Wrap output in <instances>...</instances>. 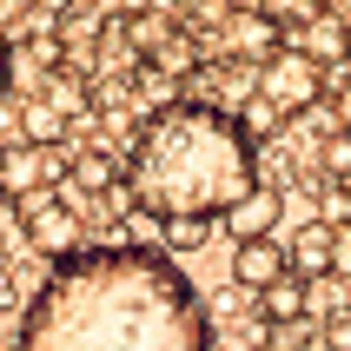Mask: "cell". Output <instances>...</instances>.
Returning a JSON list of instances; mask_svg holds the SVG:
<instances>
[{"label":"cell","instance_id":"cell-7","mask_svg":"<svg viewBox=\"0 0 351 351\" xmlns=\"http://www.w3.org/2000/svg\"><path fill=\"white\" fill-rule=\"evenodd\" d=\"M66 173V153L60 146H27V139H7V153H0V186H7V199H27L40 193V186H53V179Z\"/></svg>","mask_w":351,"mask_h":351},{"label":"cell","instance_id":"cell-12","mask_svg":"<svg viewBox=\"0 0 351 351\" xmlns=\"http://www.w3.org/2000/svg\"><path fill=\"white\" fill-rule=\"evenodd\" d=\"M66 179H73L86 199L113 193L119 186V153H106V146H86V153H66Z\"/></svg>","mask_w":351,"mask_h":351},{"label":"cell","instance_id":"cell-20","mask_svg":"<svg viewBox=\"0 0 351 351\" xmlns=\"http://www.w3.org/2000/svg\"><path fill=\"white\" fill-rule=\"evenodd\" d=\"M332 113H338V133H351V80L338 86V99H332Z\"/></svg>","mask_w":351,"mask_h":351},{"label":"cell","instance_id":"cell-13","mask_svg":"<svg viewBox=\"0 0 351 351\" xmlns=\"http://www.w3.org/2000/svg\"><path fill=\"white\" fill-rule=\"evenodd\" d=\"M20 139L27 146H66V113L53 99H20Z\"/></svg>","mask_w":351,"mask_h":351},{"label":"cell","instance_id":"cell-14","mask_svg":"<svg viewBox=\"0 0 351 351\" xmlns=\"http://www.w3.org/2000/svg\"><path fill=\"white\" fill-rule=\"evenodd\" d=\"M206 239H213V219H159V252H173V258L199 252Z\"/></svg>","mask_w":351,"mask_h":351},{"label":"cell","instance_id":"cell-5","mask_svg":"<svg viewBox=\"0 0 351 351\" xmlns=\"http://www.w3.org/2000/svg\"><path fill=\"white\" fill-rule=\"evenodd\" d=\"M219 47L239 60V66H258V60H272L285 47V27H278L265 7H232V14H219Z\"/></svg>","mask_w":351,"mask_h":351},{"label":"cell","instance_id":"cell-17","mask_svg":"<svg viewBox=\"0 0 351 351\" xmlns=\"http://www.w3.org/2000/svg\"><path fill=\"white\" fill-rule=\"evenodd\" d=\"M47 99H53L60 113H80L86 106V73H53L47 80Z\"/></svg>","mask_w":351,"mask_h":351},{"label":"cell","instance_id":"cell-11","mask_svg":"<svg viewBox=\"0 0 351 351\" xmlns=\"http://www.w3.org/2000/svg\"><path fill=\"white\" fill-rule=\"evenodd\" d=\"M258 318H265V325H305V318H312V278H298V272L272 278V285L258 292Z\"/></svg>","mask_w":351,"mask_h":351},{"label":"cell","instance_id":"cell-4","mask_svg":"<svg viewBox=\"0 0 351 351\" xmlns=\"http://www.w3.org/2000/svg\"><path fill=\"white\" fill-rule=\"evenodd\" d=\"M14 219H20V239H27L40 258H66V252H80V213H73L60 193H47V186L20 199Z\"/></svg>","mask_w":351,"mask_h":351},{"label":"cell","instance_id":"cell-24","mask_svg":"<svg viewBox=\"0 0 351 351\" xmlns=\"http://www.w3.org/2000/svg\"><path fill=\"white\" fill-rule=\"evenodd\" d=\"M345 60H351V20H345Z\"/></svg>","mask_w":351,"mask_h":351},{"label":"cell","instance_id":"cell-21","mask_svg":"<svg viewBox=\"0 0 351 351\" xmlns=\"http://www.w3.org/2000/svg\"><path fill=\"white\" fill-rule=\"evenodd\" d=\"M7 86H14V47H7V34H0V99H7Z\"/></svg>","mask_w":351,"mask_h":351},{"label":"cell","instance_id":"cell-18","mask_svg":"<svg viewBox=\"0 0 351 351\" xmlns=\"http://www.w3.org/2000/svg\"><path fill=\"white\" fill-rule=\"evenodd\" d=\"M332 278H351V232L338 226V245H332Z\"/></svg>","mask_w":351,"mask_h":351},{"label":"cell","instance_id":"cell-19","mask_svg":"<svg viewBox=\"0 0 351 351\" xmlns=\"http://www.w3.org/2000/svg\"><path fill=\"white\" fill-rule=\"evenodd\" d=\"M332 226H345V232H351V179L332 193Z\"/></svg>","mask_w":351,"mask_h":351},{"label":"cell","instance_id":"cell-2","mask_svg":"<svg viewBox=\"0 0 351 351\" xmlns=\"http://www.w3.org/2000/svg\"><path fill=\"white\" fill-rule=\"evenodd\" d=\"M126 206L139 219H213L258 179V139L219 99H166L126 146Z\"/></svg>","mask_w":351,"mask_h":351},{"label":"cell","instance_id":"cell-3","mask_svg":"<svg viewBox=\"0 0 351 351\" xmlns=\"http://www.w3.org/2000/svg\"><path fill=\"white\" fill-rule=\"evenodd\" d=\"M252 99L278 119V126H285V119H305L318 99H325V66H312L298 47H278L272 60H258V73H252Z\"/></svg>","mask_w":351,"mask_h":351},{"label":"cell","instance_id":"cell-16","mask_svg":"<svg viewBox=\"0 0 351 351\" xmlns=\"http://www.w3.org/2000/svg\"><path fill=\"white\" fill-rule=\"evenodd\" d=\"M318 173L332 179V186H345V179H351V133H332L325 146H318Z\"/></svg>","mask_w":351,"mask_h":351},{"label":"cell","instance_id":"cell-1","mask_svg":"<svg viewBox=\"0 0 351 351\" xmlns=\"http://www.w3.org/2000/svg\"><path fill=\"white\" fill-rule=\"evenodd\" d=\"M14 351H213V312L159 245H80L27 298Z\"/></svg>","mask_w":351,"mask_h":351},{"label":"cell","instance_id":"cell-26","mask_svg":"<svg viewBox=\"0 0 351 351\" xmlns=\"http://www.w3.org/2000/svg\"><path fill=\"white\" fill-rule=\"evenodd\" d=\"M60 7H66V0H60Z\"/></svg>","mask_w":351,"mask_h":351},{"label":"cell","instance_id":"cell-22","mask_svg":"<svg viewBox=\"0 0 351 351\" xmlns=\"http://www.w3.org/2000/svg\"><path fill=\"white\" fill-rule=\"evenodd\" d=\"M146 7H159V0H113V14L126 20V14H146Z\"/></svg>","mask_w":351,"mask_h":351},{"label":"cell","instance_id":"cell-10","mask_svg":"<svg viewBox=\"0 0 351 351\" xmlns=\"http://www.w3.org/2000/svg\"><path fill=\"white\" fill-rule=\"evenodd\" d=\"M285 47H298L312 66H332V60H345V20H338L332 7H318V14H305L292 34H285Z\"/></svg>","mask_w":351,"mask_h":351},{"label":"cell","instance_id":"cell-8","mask_svg":"<svg viewBox=\"0 0 351 351\" xmlns=\"http://www.w3.org/2000/svg\"><path fill=\"white\" fill-rule=\"evenodd\" d=\"M292 265H285V245H278L272 232L265 239H239V258H232V278H239V292H265L272 278H285Z\"/></svg>","mask_w":351,"mask_h":351},{"label":"cell","instance_id":"cell-23","mask_svg":"<svg viewBox=\"0 0 351 351\" xmlns=\"http://www.w3.org/2000/svg\"><path fill=\"white\" fill-rule=\"evenodd\" d=\"M305 351H325V338H305Z\"/></svg>","mask_w":351,"mask_h":351},{"label":"cell","instance_id":"cell-25","mask_svg":"<svg viewBox=\"0 0 351 351\" xmlns=\"http://www.w3.org/2000/svg\"><path fill=\"white\" fill-rule=\"evenodd\" d=\"M7 206H14V199H7V186H0V213H7Z\"/></svg>","mask_w":351,"mask_h":351},{"label":"cell","instance_id":"cell-6","mask_svg":"<svg viewBox=\"0 0 351 351\" xmlns=\"http://www.w3.org/2000/svg\"><path fill=\"white\" fill-rule=\"evenodd\" d=\"M278 213H285V186H278V179H252V186L219 213V226H226V239L239 245V239H265L278 226Z\"/></svg>","mask_w":351,"mask_h":351},{"label":"cell","instance_id":"cell-15","mask_svg":"<svg viewBox=\"0 0 351 351\" xmlns=\"http://www.w3.org/2000/svg\"><path fill=\"white\" fill-rule=\"evenodd\" d=\"M153 66H159V73H173V80H179V73H193V66H199V40L186 34V27H173V40L153 53Z\"/></svg>","mask_w":351,"mask_h":351},{"label":"cell","instance_id":"cell-9","mask_svg":"<svg viewBox=\"0 0 351 351\" xmlns=\"http://www.w3.org/2000/svg\"><path fill=\"white\" fill-rule=\"evenodd\" d=\"M332 245H338V226L332 219H312V226H298L285 239V265L298 278H332Z\"/></svg>","mask_w":351,"mask_h":351}]
</instances>
